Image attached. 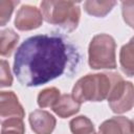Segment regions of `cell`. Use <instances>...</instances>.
Segmentation results:
<instances>
[{
  "label": "cell",
  "instance_id": "6da1fadb",
  "mask_svg": "<svg viewBox=\"0 0 134 134\" xmlns=\"http://www.w3.org/2000/svg\"><path fill=\"white\" fill-rule=\"evenodd\" d=\"M77 59L75 49L62 37L38 35L25 40L17 49L14 72L23 86H39L65 73Z\"/></svg>",
  "mask_w": 134,
  "mask_h": 134
},
{
  "label": "cell",
  "instance_id": "7a4b0ae2",
  "mask_svg": "<svg viewBox=\"0 0 134 134\" xmlns=\"http://www.w3.org/2000/svg\"><path fill=\"white\" fill-rule=\"evenodd\" d=\"M111 87V73L87 74L75 83L72 89V96L80 103L102 102L108 98Z\"/></svg>",
  "mask_w": 134,
  "mask_h": 134
},
{
  "label": "cell",
  "instance_id": "3957f363",
  "mask_svg": "<svg viewBox=\"0 0 134 134\" xmlns=\"http://www.w3.org/2000/svg\"><path fill=\"white\" fill-rule=\"evenodd\" d=\"M41 13L48 23L67 31L76 28L81 17L80 7L71 1H42Z\"/></svg>",
  "mask_w": 134,
  "mask_h": 134
},
{
  "label": "cell",
  "instance_id": "277c9868",
  "mask_svg": "<svg viewBox=\"0 0 134 134\" xmlns=\"http://www.w3.org/2000/svg\"><path fill=\"white\" fill-rule=\"evenodd\" d=\"M115 47V41L111 36L106 34L94 36L88 49L90 67L93 69H114L116 67Z\"/></svg>",
  "mask_w": 134,
  "mask_h": 134
},
{
  "label": "cell",
  "instance_id": "5b68a950",
  "mask_svg": "<svg viewBox=\"0 0 134 134\" xmlns=\"http://www.w3.org/2000/svg\"><path fill=\"white\" fill-rule=\"evenodd\" d=\"M112 87L108 95L109 106L115 113H124L134 106V85L126 82L118 73H111Z\"/></svg>",
  "mask_w": 134,
  "mask_h": 134
},
{
  "label": "cell",
  "instance_id": "8992f818",
  "mask_svg": "<svg viewBox=\"0 0 134 134\" xmlns=\"http://www.w3.org/2000/svg\"><path fill=\"white\" fill-rule=\"evenodd\" d=\"M43 22L42 13L31 5H23L17 13L15 26L19 30H31L41 26Z\"/></svg>",
  "mask_w": 134,
  "mask_h": 134
},
{
  "label": "cell",
  "instance_id": "52a82bcc",
  "mask_svg": "<svg viewBox=\"0 0 134 134\" xmlns=\"http://www.w3.org/2000/svg\"><path fill=\"white\" fill-rule=\"evenodd\" d=\"M0 114L3 119L23 118L25 113L18 100V97L13 91H2L0 100Z\"/></svg>",
  "mask_w": 134,
  "mask_h": 134
},
{
  "label": "cell",
  "instance_id": "ba28073f",
  "mask_svg": "<svg viewBox=\"0 0 134 134\" xmlns=\"http://www.w3.org/2000/svg\"><path fill=\"white\" fill-rule=\"evenodd\" d=\"M29 124L36 134H50L55 127V118L47 111L36 110L29 114Z\"/></svg>",
  "mask_w": 134,
  "mask_h": 134
},
{
  "label": "cell",
  "instance_id": "9c48e42d",
  "mask_svg": "<svg viewBox=\"0 0 134 134\" xmlns=\"http://www.w3.org/2000/svg\"><path fill=\"white\" fill-rule=\"evenodd\" d=\"M98 134H132V121L124 116L112 117L99 126Z\"/></svg>",
  "mask_w": 134,
  "mask_h": 134
},
{
  "label": "cell",
  "instance_id": "30bf717a",
  "mask_svg": "<svg viewBox=\"0 0 134 134\" xmlns=\"http://www.w3.org/2000/svg\"><path fill=\"white\" fill-rule=\"evenodd\" d=\"M81 107V103L77 102L72 94H63L59 98V100L52 107V110L57 115L62 118L69 117L79 112Z\"/></svg>",
  "mask_w": 134,
  "mask_h": 134
},
{
  "label": "cell",
  "instance_id": "8fae6325",
  "mask_svg": "<svg viewBox=\"0 0 134 134\" xmlns=\"http://www.w3.org/2000/svg\"><path fill=\"white\" fill-rule=\"evenodd\" d=\"M119 62L122 71L129 76H134V39L133 38L126 45L121 47L119 52Z\"/></svg>",
  "mask_w": 134,
  "mask_h": 134
},
{
  "label": "cell",
  "instance_id": "7c38bea8",
  "mask_svg": "<svg viewBox=\"0 0 134 134\" xmlns=\"http://www.w3.org/2000/svg\"><path fill=\"white\" fill-rule=\"evenodd\" d=\"M115 4V1H86L84 3V8L91 16L105 17L111 12Z\"/></svg>",
  "mask_w": 134,
  "mask_h": 134
},
{
  "label": "cell",
  "instance_id": "4fadbf2b",
  "mask_svg": "<svg viewBox=\"0 0 134 134\" xmlns=\"http://www.w3.org/2000/svg\"><path fill=\"white\" fill-rule=\"evenodd\" d=\"M19 40V36L13 29H4L1 31V40H0V53L1 55L7 57L10 55L13 50L15 49Z\"/></svg>",
  "mask_w": 134,
  "mask_h": 134
},
{
  "label": "cell",
  "instance_id": "5bb4252c",
  "mask_svg": "<svg viewBox=\"0 0 134 134\" xmlns=\"http://www.w3.org/2000/svg\"><path fill=\"white\" fill-rule=\"evenodd\" d=\"M72 134H96L92 121L86 116H77L70 121Z\"/></svg>",
  "mask_w": 134,
  "mask_h": 134
},
{
  "label": "cell",
  "instance_id": "9a60e30c",
  "mask_svg": "<svg viewBox=\"0 0 134 134\" xmlns=\"http://www.w3.org/2000/svg\"><path fill=\"white\" fill-rule=\"evenodd\" d=\"M61 97L60 94V90L54 88V87H50V88H46L44 90H42L39 95H38V105L41 108H46V107H53L54 104L59 100V98Z\"/></svg>",
  "mask_w": 134,
  "mask_h": 134
},
{
  "label": "cell",
  "instance_id": "2e32d148",
  "mask_svg": "<svg viewBox=\"0 0 134 134\" xmlns=\"http://www.w3.org/2000/svg\"><path fill=\"white\" fill-rule=\"evenodd\" d=\"M24 124L22 118H8L2 120L1 134H24Z\"/></svg>",
  "mask_w": 134,
  "mask_h": 134
},
{
  "label": "cell",
  "instance_id": "e0dca14e",
  "mask_svg": "<svg viewBox=\"0 0 134 134\" xmlns=\"http://www.w3.org/2000/svg\"><path fill=\"white\" fill-rule=\"evenodd\" d=\"M19 2L17 1H10V0H1L0 1V23L2 26L6 24V22L9 20L10 15L14 10V7Z\"/></svg>",
  "mask_w": 134,
  "mask_h": 134
},
{
  "label": "cell",
  "instance_id": "ac0fdd59",
  "mask_svg": "<svg viewBox=\"0 0 134 134\" xmlns=\"http://www.w3.org/2000/svg\"><path fill=\"white\" fill-rule=\"evenodd\" d=\"M121 13L124 21L134 28V1H124L121 3Z\"/></svg>",
  "mask_w": 134,
  "mask_h": 134
},
{
  "label": "cell",
  "instance_id": "d6986e66",
  "mask_svg": "<svg viewBox=\"0 0 134 134\" xmlns=\"http://www.w3.org/2000/svg\"><path fill=\"white\" fill-rule=\"evenodd\" d=\"M1 87H8L13 83V76L10 74L8 63L4 60H1V76H0Z\"/></svg>",
  "mask_w": 134,
  "mask_h": 134
},
{
  "label": "cell",
  "instance_id": "ffe728a7",
  "mask_svg": "<svg viewBox=\"0 0 134 134\" xmlns=\"http://www.w3.org/2000/svg\"><path fill=\"white\" fill-rule=\"evenodd\" d=\"M132 134H134V119L132 120Z\"/></svg>",
  "mask_w": 134,
  "mask_h": 134
},
{
  "label": "cell",
  "instance_id": "44dd1931",
  "mask_svg": "<svg viewBox=\"0 0 134 134\" xmlns=\"http://www.w3.org/2000/svg\"><path fill=\"white\" fill-rule=\"evenodd\" d=\"M133 39H134V37H133Z\"/></svg>",
  "mask_w": 134,
  "mask_h": 134
}]
</instances>
